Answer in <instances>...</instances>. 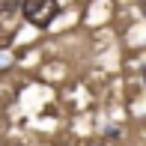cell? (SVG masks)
Returning <instances> with one entry per match:
<instances>
[{"instance_id": "obj_3", "label": "cell", "mask_w": 146, "mask_h": 146, "mask_svg": "<svg viewBox=\"0 0 146 146\" xmlns=\"http://www.w3.org/2000/svg\"><path fill=\"white\" fill-rule=\"evenodd\" d=\"M140 12H143V15H146V0H140Z\"/></svg>"}, {"instance_id": "obj_2", "label": "cell", "mask_w": 146, "mask_h": 146, "mask_svg": "<svg viewBox=\"0 0 146 146\" xmlns=\"http://www.w3.org/2000/svg\"><path fill=\"white\" fill-rule=\"evenodd\" d=\"M24 0H0V12H6V15H12L15 9H21Z\"/></svg>"}, {"instance_id": "obj_1", "label": "cell", "mask_w": 146, "mask_h": 146, "mask_svg": "<svg viewBox=\"0 0 146 146\" xmlns=\"http://www.w3.org/2000/svg\"><path fill=\"white\" fill-rule=\"evenodd\" d=\"M60 12H63L60 0H24V3H21L24 21L33 24V27H48Z\"/></svg>"}, {"instance_id": "obj_4", "label": "cell", "mask_w": 146, "mask_h": 146, "mask_svg": "<svg viewBox=\"0 0 146 146\" xmlns=\"http://www.w3.org/2000/svg\"><path fill=\"white\" fill-rule=\"evenodd\" d=\"M143 84H146V66H143Z\"/></svg>"}]
</instances>
